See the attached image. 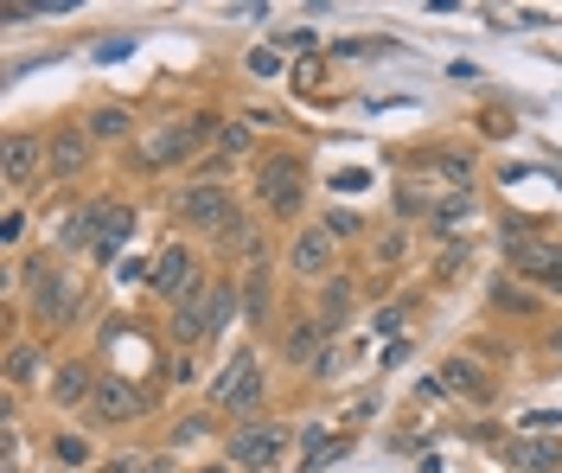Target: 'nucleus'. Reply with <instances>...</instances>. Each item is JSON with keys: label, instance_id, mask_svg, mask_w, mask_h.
I'll list each match as a JSON object with an SVG mask.
<instances>
[{"label": "nucleus", "instance_id": "6", "mask_svg": "<svg viewBox=\"0 0 562 473\" xmlns=\"http://www.w3.org/2000/svg\"><path fill=\"white\" fill-rule=\"evenodd\" d=\"M224 454H231V468L262 473L288 454V429H281V423H262V416H256V423H237V436L224 441Z\"/></svg>", "mask_w": 562, "mask_h": 473}, {"label": "nucleus", "instance_id": "31", "mask_svg": "<svg viewBox=\"0 0 562 473\" xmlns=\"http://www.w3.org/2000/svg\"><path fill=\"white\" fill-rule=\"evenodd\" d=\"M326 230H333V237H358L364 224H358V212H333V218H326Z\"/></svg>", "mask_w": 562, "mask_h": 473}, {"label": "nucleus", "instance_id": "8", "mask_svg": "<svg viewBox=\"0 0 562 473\" xmlns=\"http://www.w3.org/2000/svg\"><path fill=\"white\" fill-rule=\"evenodd\" d=\"M333 256H339V237H333L326 224L288 237V269H294L301 282H333Z\"/></svg>", "mask_w": 562, "mask_h": 473}, {"label": "nucleus", "instance_id": "25", "mask_svg": "<svg viewBox=\"0 0 562 473\" xmlns=\"http://www.w3.org/2000/svg\"><path fill=\"white\" fill-rule=\"evenodd\" d=\"M52 454H58L65 468H90V441L77 436V429H65V436L52 441Z\"/></svg>", "mask_w": 562, "mask_h": 473}, {"label": "nucleus", "instance_id": "5", "mask_svg": "<svg viewBox=\"0 0 562 473\" xmlns=\"http://www.w3.org/2000/svg\"><path fill=\"white\" fill-rule=\"evenodd\" d=\"M154 409V391L140 384V378H122V371H109L103 384H97V397H90V416L109 423V429H122V423H140Z\"/></svg>", "mask_w": 562, "mask_h": 473}, {"label": "nucleus", "instance_id": "23", "mask_svg": "<svg viewBox=\"0 0 562 473\" xmlns=\"http://www.w3.org/2000/svg\"><path fill=\"white\" fill-rule=\"evenodd\" d=\"M33 378H38V352H33V346H26V339H20V346L7 352V384H20V391H26Z\"/></svg>", "mask_w": 562, "mask_h": 473}, {"label": "nucleus", "instance_id": "12", "mask_svg": "<svg viewBox=\"0 0 562 473\" xmlns=\"http://www.w3.org/2000/svg\"><path fill=\"white\" fill-rule=\"evenodd\" d=\"M333 339H339V333H326V320H288V333H281V359L294 364V371H314Z\"/></svg>", "mask_w": 562, "mask_h": 473}, {"label": "nucleus", "instance_id": "32", "mask_svg": "<svg viewBox=\"0 0 562 473\" xmlns=\"http://www.w3.org/2000/svg\"><path fill=\"white\" fill-rule=\"evenodd\" d=\"M249 71H256V77H276V71H281V58L269 52V45H262V52H249Z\"/></svg>", "mask_w": 562, "mask_h": 473}, {"label": "nucleus", "instance_id": "34", "mask_svg": "<svg viewBox=\"0 0 562 473\" xmlns=\"http://www.w3.org/2000/svg\"><path fill=\"white\" fill-rule=\"evenodd\" d=\"M199 473H231V468H199Z\"/></svg>", "mask_w": 562, "mask_h": 473}, {"label": "nucleus", "instance_id": "3", "mask_svg": "<svg viewBox=\"0 0 562 473\" xmlns=\"http://www.w3.org/2000/svg\"><path fill=\"white\" fill-rule=\"evenodd\" d=\"M217 128H224V122H211V115H199V122H167V128H154V135L140 142V167H179V160L199 154Z\"/></svg>", "mask_w": 562, "mask_h": 473}, {"label": "nucleus", "instance_id": "22", "mask_svg": "<svg viewBox=\"0 0 562 473\" xmlns=\"http://www.w3.org/2000/svg\"><path fill=\"white\" fill-rule=\"evenodd\" d=\"M83 128H90V142H122L135 122H128V110H97L90 122H83Z\"/></svg>", "mask_w": 562, "mask_h": 473}, {"label": "nucleus", "instance_id": "16", "mask_svg": "<svg viewBox=\"0 0 562 473\" xmlns=\"http://www.w3.org/2000/svg\"><path fill=\"white\" fill-rule=\"evenodd\" d=\"M205 289L211 282H199V289L186 294L173 307V346H199V339H211V320H205Z\"/></svg>", "mask_w": 562, "mask_h": 473}, {"label": "nucleus", "instance_id": "33", "mask_svg": "<svg viewBox=\"0 0 562 473\" xmlns=\"http://www.w3.org/2000/svg\"><path fill=\"white\" fill-rule=\"evenodd\" d=\"M525 429H562V409H537V416H525Z\"/></svg>", "mask_w": 562, "mask_h": 473}, {"label": "nucleus", "instance_id": "20", "mask_svg": "<svg viewBox=\"0 0 562 473\" xmlns=\"http://www.w3.org/2000/svg\"><path fill=\"white\" fill-rule=\"evenodd\" d=\"M351 307H358V294H351L346 282H339V275H333V282H326V294H319V320H326V333H333V327H346V320H351Z\"/></svg>", "mask_w": 562, "mask_h": 473}, {"label": "nucleus", "instance_id": "10", "mask_svg": "<svg viewBox=\"0 0 562 473\" xmlns=\"http://www.w3.org/2000/svg\"><path fill=\"white\" fill-rule=\"evenodd\" d=\"M70 307H77V282H70L65 269L33 262V320H38V327H65Z\"/></svg>", "mask_w": 562, "mask_h": 473}, {"label": "nucleus", "instance_id": "19", "mask_svg": "<svg viewBox=\"0 0 562 473\" xmlns=\"http://www.w3.org/2000/svg\"><path fill=\"white\" fill-rule=\"evenodd\" d=\"M237 307H244V294L231 289V282H211V289H205V320H211V333L231 327V320H237Z\"/></svg>", "mask_w": 562, "mask_h": 473}, {"label": "nucleus", "instance_id": "9", "mask_svg": "<svg viewBox=\"0 0 562 473\" xmlns=\"http://www.w3.org/2000/svg\"><path fill=\"white\" fill-rule=\"evenodd\" d=\"M505 250H512V269H518L525 282L562 294V244H543V237H505Z\"/></svg>", "mask_w": 562, "mask_h": 473}, {"label": "nucleus", "instance_id": "30", "mask_svg": "<svg viewBox=\"0 0 562 473\" xmlns=\"http://www.w3.org/2000/svg\"><path fill=\"white\" fill-rule=\"evenodd\" d=\"M199 436H211V416H186V423L173 429V441H179V448H186V441H199Z\"/></svg>", "mask_w": 562, "mask_h": 473}, {"label": "nucleus", "instance_id": "27", "mask_svg": "<svg viewBox=\"0 0 562 473\" xmlns=\"http://www.w3.org/2000/svg\"><path fill=\"white\" fill-rule=\"evenodd\" d=\"M217 147H224V154H244V147H249V122H224Z\"/></svg>", "mask_w": 562, "mask_h": 473}, {"label": "nucleus", "instance_id": "29", "mask_svg": "<svg viewBox=\"0 0 562 473\" xmlns=\"http://www.w3.org/2000/svg\"><path fill=\"white\" fill-rule=\"evenodd\" d=\"M339 371H346V346L333 339V346H326V359L314 364V378H339Z\"/></svg>", "mask_w": 562, "mask_h": 473}, {"label": "nucleus", "instance_id": "2", "mask_svg": "<svg viewBox=\"0 0 562 473\" xmlns=\"http://www.w3.org/2000/svg\"><path fill=\"white\" fill-rule=\"evenodd\" d=\"M173 212H179V224L186 230H211V237H231L237 230V199L224 192L217 180H199V185H179L173 192Z\"/></svg>", "mask_w": 562, "mask_h": 473}, {"label": "nucleus", "instance_id": "13", "mask_svg": "<svg viewBox=\"0 0 562 473\" xmlns=\"http://www.w3.org/2000/svg\"><path fill=\"white\" fill-rule=\"evenodd\" d=\"M90 154H97L90 128H58L52 135V173L45 180H83L90 173Z\"/></svg>", "mask_w": 562, "mask_h": 473}, {"label": "nucleus", "instance_id": "18", "mask_svg": "<svg viewBox=\"0 0 562 473\" xmlns=\"http://www.w3.org/2000/svg\"><path fill=\"white\" fill-rule=\"evenodd\" d=\"M435 384H441V391H454V397H486V371H480L473 359H448Z\"/></svg>", "mask_w": 562, "mask_h": 473}, {"label": "nucleus", "instance_id": "14", "mask_svg": "<svg viewBox=\"0 0 562 473\" xmlns=\"http://www.w3.org/2000/svg\"><path fill=\"white\" fill-rule=\"evenodd\" d=\"M97 384H103V378H97L90 364H65V371L52 378V403H58V409H90Z\"/></svg>", "mask_w": 562, "mask_h": 473}, {"label": "nucleus", "instance_id": "35", "mask_svg": "<svg viewBox=\"0 0 562 473\" xmlns=\"http://www.w3.org/2000/svg\"><path fill=\"white\" fill-rule=\"evenodd\" d=\"M550 346H557V352H562V333H557V339H550Z\"/></svg>", "mask_w": 562, "mask_h": 473}, {"label": "nucleus", "instance_id": "1", "mask_svg": "<svg viewBox=\"0 0 562 473\" xmlns=\"http://www.w3.org/2000/svg\"><path fill=\"white\" fill-rule=\"evenodd\" d=\"M262 403H269L262 359H256V352H237V359L217 371V384H211V409H224V416H237V423H256Z\"/></svg>", "mask_w": 562, "mask_h": 473}, {"label": "nucleus", "instance_id": "17", "mask_svg": "<svg viewBox=\"0 0 562 473\" xmlns=\"http://www.w3.org/2000/svg\"><path fill=\"white\" fill-rule=\"evenodd\" d=\"M244 320H249V333H262L269 320H276V282H269V269H249V282H244Z\"/></svg>", "mask_w": 562, "mask_h": 473}, {"label": "nucleus", "instance_id": "11", "mask_svg": "<svg viewBox=\"0 0 562 473\" xmlns=\"http://www.w3.org/2000/svg\"><path fill=\"white\" fill-rule=\"evenodd\" d=\"M147 282H154V294L160 301H186V294L199 289V262H192V250L186 244H167V250L154 256V269H147Z\"/></svg>", "mask_w": 562, "mask_h": 473}, {"label": "nucleus", "instance_id": "28", "mask_svg": "<svg viewBox=\"0 0 562 473\" xmlns=\"http://www.w3.org/2000/svg\"><path fill=\"white\" fill-rule=\"evenodd\" d=\"M20 237H26V218H20V205H7V218H0V244H7V250H13V244H20Z\"/></svg>", "mask_w": 562, "mask_h": 473}, {"label": "nucleus", "instance_id": "7", "mask_svg": "<svg viewBox=\"0 0 562 473\" xmlns=\"http://www.w3.org/2000/svg\"><path fill=\"white\" fill-rule=\"evenodd\" d=\"M38 173H52V142H38V135H26V128H13L7 147H0V180H7V192H26Z\"/></svg>", "mask_w": 562, "mask_h": 473}, {"label": "nucleus", "instance_id": "15", "mask_svg": "<svg viewBox=\"0 0 562 473\" xmlns=\"http://www.w3.org/2000/svg\"><path fill=\"white\" fill-rule=\"evenodd\" d=\"M505 461H512V468H525V473H557V468H562V441H550V436H518L512 448H505Z\"/></svg>", "mask_w": 562, "mask_h": 473}, {"label": "nucleus", "instance_id": "24", "mask_svg": "<svg viewBox=\"0 0 562 473\" xmlns=\"http://www.w3.org/2000/svg\"><path fill=\"white\" fill-rule=\"evenodd\" d=\"M97 473H167V461H160V454H115V461H103Z\"/></svg>", "mask_w": 562, "mask_h": 473}, {"label": "nucleus", "instance_id": "4", "mask_svg": "<svg viewBox=\"0 0 562 473\" xmlns=\"http://www.w3.org/2000/svg\"><path fill=\"white\" fill-rule=\"evenodd\" d=\"M301 180H307L301 154H269V160L256 167V192H262V205H269L276 218H301Z\"/></svg>", "mask_w": 562, "mask_h": 473}, {"label": "nucleus", "instance_id": "21", "mask_svg": "<svg viewBox=\"0 0 562 473\" xmlns=\"http://www.w3.org/2000/svg\"><path fill=\"white\" fill-rule=\"evenodd\" d=\"M128 230H135V212H128V205H109V230L90 244V250H97V262H109V256L122 250V244H128Z\"/></svg>", "mask_w": 562, "mask_h": 473}, {"label": "nucleus", "instance_id": "26", "mask_svg": "<svg viewBox=\"0 0 562 473\" xmlns=\"http://www.w3.org/2000/svg\"><path fill=\"white\" fill-rule=\"evenodd\" d=\"M492 307H505V314H530L537 301H530V294L518 289V282H498V289H492Z\"/></svg>", "mask_w": 562, "mask_h": 473}]
</instances>
